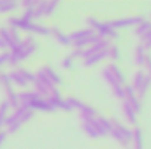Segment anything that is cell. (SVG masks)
<instances>
[{"label": "cell", "mask_w": 151, "mask_h": 149, "mask_svg": "<svg viewBox=\"0 0 151 149\" xmlns=\"http://www.w3.org/2000/svg\"><path fill=\"white\" fill-rule=\"evenodd\" d=\"M144 65H146V69H148V75H150V79H151V56L146 58V63H144Z\"/></svg>", "instance_id": "8"}, {"label": "cell", "mask_w": 151, "mask_h": 149, "mask_svg": "<svg viewBox=\"0 0 151 149\" xmlns=\"http://www.w3.org/2000/svg\"><path fill=\"white\" fill-rule=\"evenodd\" d=\"M132 140H134L135 149H142V133H141V130H139V128H135V130H134Z\"/></svg>", "instance_id": "5"}, {"label": "cell", "mask_w": 151, "mask_h": 149, "mask_svg": "<svg viewBox=\"0 0 151 149\" xmlns=\"http://www.w3.org/2000/svg\"><path fill=\"white\" fill-rule=\"evenodd\" d=\"M125 116H127V119H128L130 123H135V111L130 107L128 102H125Z\"/></svg>", "instance_id": "6"}, {"label": "cell", "mask_w": 151, "mask_h": 149, "mask_svg": "<svg viewBox=\"0 0 151 149\" xmlns=\"http://www.w3.org/2000/svg\"><path fill=\"white\" fill-rule=\"evenodd\" d=\"M142 46H144L146 49H150V47H151V34H150V35H146V37L142 39Z\"/></svg>", "instance_id": "7"}, {"label": "cell", "mask_w": 151, "mask_h": 149, "mask_svg": "<svg viewBox=\"0 0 151 149\" xmlns=\"http://www.w3.org/2000/svg\"><path fill=\"white\" fill-rule=\"evenodd\" d=\"M151 79L148 74H144V72H137L135 77H134V90L139 93V97H144L146 95V91H148V86H150Z\"/></svg>", "instance_id": "1"}, {"label": "cell", "mask_w": 151, "mask_h": 149, "mask_svg": "<svg viewBox=\"0 0 151 149\" xmlns=\"http://www.w3.org/2000/svg\"><path fill=\"white\" fill-rule=\"evenodd\" d=\"M135 32H137V35H139V37H142V39L146 37V35H150V34H151V21H142V23L137 27V30H135Z\"/></svg>", "instance_id": "4"}, {"label": "cell", "mask_w": 151, "mask_h": 149, "mask_svg": "<svg viewBox=\"0 0 151 149\" xmlns=\"http://www.w3.org/2000/svg\"><path fill=\"white\" fill-rule=\"evenodd\" d=\"M146 58H148L146 47H144L142 44L137 46V49H135V63H137V65H144V63H146Z\"/></svg>", "instance_id": "3"}, {"label": "cell", "mask_w": 151, "mask_h": 149, "mask_svg": "<svg viewBox=\"0 0 151 149\" xmlns=\"http://www.w3.org/2000/svg\"><path fill=\"white\" fill-rule=\"evenodd\" d=\"M144 19L142 18H127V19H119V21H114L111 27H132V25H141Z\"/></svg>", "instance_id": "2"}]
</instances>
